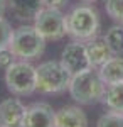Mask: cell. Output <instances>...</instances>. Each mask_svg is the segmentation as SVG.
<instances>
[{
  "label": "cell",
  "mask_w": 123,
  "mask_h": 127,
  "mask_svg": "<svg viewBox=\"0 0 123 127\" xmlns=\"http://www.w3.org/2000/svg\"><path fill=\"white\" fill-rule=\"evenodd\" d=\"M67 90H69L73 100H76L81 105H91V103L100 102L106 92L104 81L101 80L100 73L95 71L93 68L73 75Z\"/></svg>",
  "instance_id": "6da1fadb"
},
{
  "label": "cell",
  "mask_w": 123,
  "mask_h": 127,
  "mask_svg": "<svg viewBox=\"0 0 123 127\" xmlns=\"http://www.w3.org/2000/svg\"><path fill=\"white\" fill-rule=\"evenodd\" d=\"M66 31L78 41H89L100 31V17L93 7L79 5L66 15Z\"/></svg>",
  "instance_id": "7a4b0ae2"
},
{
  "label": "cell",
  "mask_w": 123,
  "mask_h": 127,
  "mask_svg": "<svg viewBox=\"0 0 123 127\" xmlns=\"http://www.w3.org/2000/svg\"><path fill=\"white\" fill-rule=\"evenodd\" d=\"M46 48V39L36 29V26H20L14 31L9 49L15 54V58L34 59L39 58Z\"/></svg>",
  "instance_id": "3957f363"
},
{
  "label": "cell",
  "mask_w": 123,
  "mask_h": 127,
  "mask_svg": "<svg viewBox=\"0 0 123 127\" xmlns=\"http://www.w3.org/2000/svg\"><path fill=\"white\" fill-rule=\"evenodd\" d=\"M37 90L41 93H61L69 88L73 75L61 61H46L36 68Z\"/></svg>",
  "instance_id": "277c9868"
},
{
  "label": "cell",
  "mask_w": 123,
  "mask_h": 127,
  "mask_svg": "<svg viewBox=\"0 0 123 127\" xmlns=\"http://www.w3.org/2000/svg\"><path fill=\"white\" fill-rule=\"evenodd\" d=\"M5 83L12 93L25 97L37 90V76H36V66L24 61H14L5 69Z\"/></svg>",
  "instance_id": "5b68a950"
},
{
  "label": "cell",
  "mask_w": 123,
  "mask_h": 127,
  "mask_svg": "<svg viewBox=\"0 0 123 127\" xmlns=\"http://www.w3.org/2000/svg\"><path fill=\"white\" fill-rule=\"evenodd\" d=\"M36 29L42 34L46 41H59L67 34L66 31V15L59 9L44 7L34 19Z\"/></svg>",
  "instance_id": "8992f818"
},
{
  "label": "cell",
  "mask_w": 123,
  "mask_h": 127,
  "mask_svg": "<svg viewBox=\"0 0 123 127\" xmlns=\"http://www.w3.org/2000/svg\"><path fill=\"white\" fill-rule=\"evenodd\" d=\"M61 63L64 64V68L71 73H81L84 69L93 68L89 58H88V51H86V44H83L81 41H74V42H69L66 48L62 49L61 53Z\"/></svg>",
  "instance_id": "52a82bcc"
},
{
  "label": "cell",
  "mask_w": 123,
  "mask_h": 127,
  "mask_svg": "<svg viewBox=\"0 0 123 127\" xmlns=\"http://www.w3.org/2000/svg\"><path fill=\"white\" fill-rule=\"evenodd\" d=\"M22 127H57L56 110H52L49 103H34L25 110Z\"/></svg>",
  "instance_id": "ba28073f"
},
{
  "label": "cell",
  "mask_w": 123,
  "mask_h": 127,
  "mask_svg": "<svg viewBox=\"0 0 123 127\" xmlns=\"http://www.w3.org/2000/svg\"><path fill=\"white\" fill-rule=\"evenodd\" d=\"M27 107L19 98H5L0 102V127H22Z\"/></svg>",
  "instance_id": "9c48e42d"
},
{
  "label": "cell",
  "mask_w": 123,
  "mask_h": 127,
  "mask_svg": "<svg viewBox=\"0 0 123 127\" xmlns=\"http://www.w3.org/2000/svg\"><path fill=\"white\" fill-rule=\"evenodd\" d=\"M5 5L20 20L36 19V15L46 7L44 0H5Z\"/></svg>",
  "instance_id": "30bf717a"
},
{
  "label": "cell",
  "mask_w": 123,
  "mask_h": 127,
  "mask_svg": "<svg viewBox=\"0 0 123 127\" xmlns=\"http://www.w3.org/2000/svg\"><path fill=\"white\" fill-rule=\"evenodd\" d=\"M57 127H88V117L79 107L66 105L56 112Z\"/></svg>",
  "instance_id": "8fae6325"
},
{
  "label": "cell",
  "mask_w": 123,
  "mask_h": 127,
  "mask_svg": "<svg viewBox=\"0 0 123 127\" xmlns=\"http://www.w3.org/2000/svg\"><path fill=\"white\" fill-rule=\"evenodd\" d=\"M86 51H88V58L93 68H100L103 63H106L108 59L115 56L113 51L110 49L108 42L104 41V37H93L86 42Z\"/></svg>",
  "instance_id": "7c38bea8"
},
{
  "label": "cell",
  "mask_w": 123,
  "mask_h": 127,
  "mask_svg": "<svg viewBox=\"0 0 123 127\" xmlns=\"http://www.w3.org/2000/svg\"><path fill=\"white\" fill-rule=\"evenodd\" d=\"M98 73L104 81V85H113V83L123 81V58L111 56L106 63L100 66Z\"/></svg>",
  "instance_id": "4fadbf2b"
},
{
  "label": "cell",
  "mask_w": 123,
  "mask_h": 127,
  "mask_svg": "<svg viewBox=\"0 0 123 127\" xmlns=\"http://www.w3.org/2000/svg\"><path fill=\"white\" fill-rule=\"evenodd\" d=\"M103 100H104L106 107L110 108V110L122 112L123 114V81L108 85L106 92H104Z\"/></svg>",
  "instance_id": "5bb4252c"
},
{
  "label": "cell",
  "mask_w": 123,
  "mask_h": 127,
  "mask_svg": "<svg viewBox=\"0 0 123 127\" xmlns=\"http://www.w3.org/2000/svg\"><path fill=\"white\" fill-rule=\"evenodd\" d=\"M104 41L108 42V46L113 51V54H122L123 53V26L122 24L111 26L106 31Z\"/></svg>",
  "instance_id": "9a60e30c"
},
{
  "label": "cell",
  "mask_w": 123,
  "mask_h": 127,
  "mask_svg": "<svg viewBox=\"0 0 123 127\" xmlns=\"http://www.w3.org/2000/svg\"><path fill=\"white\" fill-rule=\"evenodd\" d=\"M96 127H123V114L110 110L100 117Z\"/></svg>",
  "instance_id": "2e32d148"
},
{
  "label": "cell",
  "mask_w": 123,
  "mask_h": 127,
  "mask_svg": "<svg viewBox=\"0 0 123 127\" xmlns=\"http://www.w3.org/2000/svg\"><path fill=\"white\" fill-rule=\"evenodd\" d=\"M106 14L118 24H123V0H106Z\"/></svg>",
  "instance_id": "e0dca14e"
},
{
  "label": "cell",
  "mask_w": 123,
  "mask_h": 127,
  "mask_svg": "<svg viewBox=\"0 0 123 127\" xmlns=\"http://www.w3.org/2000/svg\"><path fill=\"white\" fill-rule=\"evenodd\" d=\"M14 36V29L7 19L0 15V49H7L10 46V41Z\"/></svg>",
  "instance_id": "ac0fdd59"
},
{
  "label": "cell",
  "mask_w": 123,
  "mask_h": 127,
  "mask_svg": "<svg viewBox=\"0 0 123 127\" xmlns=\"http://www.w3.org/2000/svg\"><path fill=\"white\" fill-rule=\"evenodd\" d=\"M14 58H15V54H14L9 48L0 49V69H7L10 64L14 63Z\"/></svg>",
  "instance_id": "d6986e66"
},
{
  "label": "cell",
  "mask_w": 123,
  "mask_h": 127,
  "mask_svg": "<svg viewBox=\"0 0 123 127\" xmlns=\"http://www.w3.org/2000/svg\"><path fill=\"white\" fill-rule=\"evenodd\" d=\"M46 7H51V9H64L67 5V0H44Z\"/></svg>",
  "instance_id": "ffe728a7"
},
{
  "label": "cell",
  "mask_w": 123,
  "mask_h": 127,
  "mask_svg": "<svg viewBox=\"0 0 123 127\" xmlns=\"http://www.w3.org/2000/svg\"><path fill=\"white\" fill-rule=\"evenodd\" d=\"M3 9H5V0H0V15H2Z\"/></svg>",
  "instance_id": "44dd1931"
},
{
  "label": "cell",
  "mask_w": 123,
  "mask_h": 127,
  "mask_svg": "<svg viewBox=\"0 0 123 127\" xmlns=\"http://www.w3.org/2000/svg\"><path fill=\"white\" fill-rule=\"evenodd\" d=\"M84 2H93V0H84Z\"/></svg>",
  "instance_id": "7402d4cb"
}]
</instances>
